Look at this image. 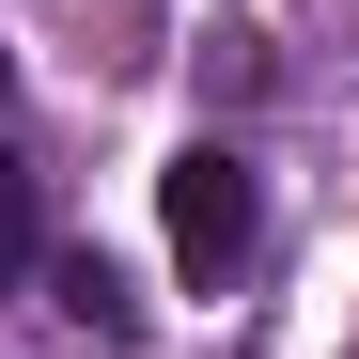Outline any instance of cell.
Wrapping results in <instances>:
<instances>
[{"mask_svg":"<svg viewBox=\"0 0 359 359\" xmlns=\"http://www.w3.org/2000/svg\"><path fill=\"white\" fill-rule=\"evenodd\" d=\"M344 359H359V344H344Z\"/></svg>","mask_w":359,"mask_h":359,"instance_id":"cell-5","label":"cell"},{"mask_svg":"<svg viewBox=\"0 0 359 359\" xmlns=\"http://www.w3.org/2000/svg\"><path fill=\"white\" fill-rule=\"evenodd\" d=\"M32 266H47V203H32V156L0 141V297H16Z\"/></svg>","mask_w":359,"mask_h":359,"instance_id":"cell-3","label":"cell"},{"mask_svg":"<svg viewBox=\"0 0 359 359\" xmlns=\"http://www.w3.org/2000/svg\"><path fill=\"white\" fill-rule=\"evenodd\" d=\"M0 109H16V47H0Z\"/></svg>","mask_w":359,"mask_h":359,"instance_id":"cell-4","label":"cell"},{"mask_svg":"<svg viewBox=\"0 0 359 359\" xmlns=\"http://www.w3.org/2000/svg\"><path fill=\"white\" fill-rule=\"evenodd\" d=\"M47 297H63V328H94V344H141V281L109 266V250H47Z\"/></svg>","mask_w":359,"mask_h":359,"instance_id":"cell-2","label":"cell"},{"mask_svg":"<svg viewBox=\"0 0 359 359\" xmlns=\"http://www.w3.org/2000/svg\"><path fill=\"white\" fill-rule=\"evenodd\" d=\"M156 234H172V281H203V297H219L234 266L266 250V172L234 156V141H188V156L156 172Z\"/></svg>","mask_w":359,"mask_h":359,"instance_id":"cell-1","label":"cell"}]
</instances>
